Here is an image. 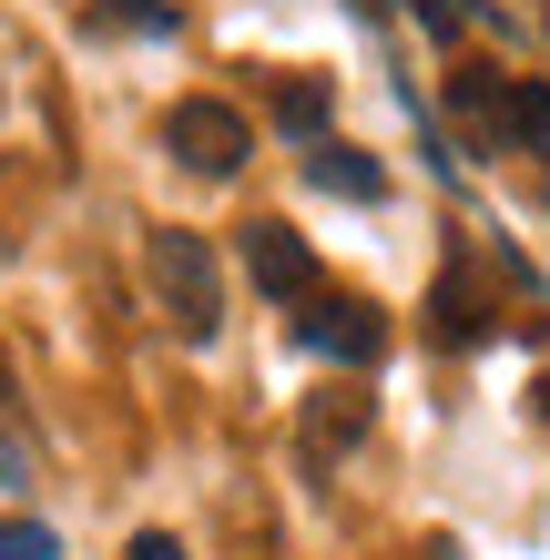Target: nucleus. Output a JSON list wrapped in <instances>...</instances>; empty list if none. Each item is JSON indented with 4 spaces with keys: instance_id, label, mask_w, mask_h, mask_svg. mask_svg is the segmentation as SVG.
Segmentation results:
<instances>
[{
    "instance_id": "f257e3e1",
    "label": "nucleus",
    "mask_w": 550,
    "mask_h": 560,
    "mask_svg": "<svg viewBox=\"0 0 550 560\" xmlns=\"http://www.w3.org/2000/svg\"><path fill=\"white\" fill-rule=\"evenodd\" d=\"M153 295L174 306L184 347H214V337H224V276H214V245H204V235H184V224L153 235Z\"/></svg>"
},
{
    "instance_id": "f03ea898",
    "label": "nucleus",
    "mask_w": 550,
    "mask_h": 560,
    "mask_svg": "<svg viewBox=\"0 0 550 560\" xmlns=\"http://www.w3.org/2000/svg\"><path fill=\"white\" fill-rule=\"evenodd\" d=\"M164 153H184V174L224 184V174L255 153V133H245L235 103H174V113H164Z\"/></svg>"
},
{
    "instance_id": "7ed1b4c3",
    "label": "nucleus",
    "mask_w": 550,
    "mask_h": 560,
    "mask_svg": "<svg viewBox=\"0 0 550 560\" xmlns=\"http://www.w3.org/2000/svg\"><path fill=\"white\" fill-rule=\"evenodd\" d=\"M245 276H255V295H316V255H306V235L296 224H276V214H255L245 224Z\"/></svg>"
},
{
    "instance_id": "20e7f679",
    "label": "nucleus",
    "mask_w": 550,
    "mask_h": 560,
    "mask_svg": "<svg viewBox=\"0 0 550 560\" xmlns=\"http://www.w3.org/2000/svg\"><path fill=\"white\" fill-rule=\"evenodd\" d=\"M296 337H306L316 357H337V368H377L387 326H377V306H367V295H316V316L296 326Z\"/></svg>"
},
{
    "instance_id": "39448f33",
    "label": "nucleus",
    "mask_w": 550,
    "mask_h": 560,
    "mask_svg": "<svg viewBox=\"0 0 550 560\" xmlns=\"http://www.w3.org/2000/svg\"><path fill=\"white\" fill-rule=\"evenodd\" d=\"M367 398H358V387H327V398H316L306 408V428H296V439H306V458H347V448H358L367 439Z\"/></svg>"
},
{
    "instance_id": "423d86ee",
    "label": "nucleus",
    "mask_w": 550,
    "mask_h": 560,
    "mask_svg": "<svg viewBox=\"0 0 550 560\" xmlns=\"http://www.w3.org/2000/svg\"><path fill=\"white\" fill-rule=\"evenodd\" d=\"M306 184H316V194H347V205H377V194H387V174H377L358 143H316V153H306Z\"/></svg>"
},
{
    "instance_id": "0eeeda50",
    "label": "nucleus",
    "mask_w": 550,
    "mask_h": 560,
    "mask_svg": "<svg viewBox=\"0 0 550 560\" xmlns=\"http://www.w3.org/2000/svg\"><path fill=\"white\" fill-rule=\"evenodd\" d=\"M429 326H438L448 347H479V337H490V306H479V285H469L459 266L438 276V295H429Z\"/></svg>"
},
{
    "instance_id": "6e6552de",
    "label": "nucleus",
    "mask_w": 550,
    "mask_h": 560,
    "mask_svg": "<svg viewBox=\"0 0 550 560\" xmlns=\"http://www.w3.org/2000/svg\"><path fill=\"white\" fill-rule=\"evenodd\" d=\"M500 153H550V82H510V122Z\"/></svg>"
},
{
    "instance_id": "1a4fd4ad",
    "label": "nucleus",
    "mask_w": 550,
    "mask_h": 560,
    "mask_svg": "<svg viewBox=\"0 0 550 560\" xmlns=\"http://www.w3.org/2000/svg\"><path fill=\"white\" fill-rule=\"evenodd\" d=\"M448 103H459L479 133L500 143V122H510V82H500V72H448Z\"/></svg>"
},
{
    "instance_id": "9d476101",
    "label": "nucleus",
    "mask_w": 550,
    "mask_h": 560,
    "mask_svg": "<svg viewBox=\"0 0 550 560\" xmlns=\"http://www.w3.org/2000/svg\"><path fill=\"white\" fill-rule=\"evenodd\" d=\"M276 133H296L306 153L327 143V82H285V92H276Z\"/></svg>"
},
{
    "instance_id": "9b49d317",
    "label": "nucleus",
    "mask_w": 550,
    "mask_h": 560,
    "mask_svg": "<svg viewBox=\"0 0 550 560\" xmlns=\"http://www.w3.org/2000/svg\"><path fill=\"white\" fill-rule=\"evenodd\" d=\"M0 560H61V540L42 520H0Z\"/></svg>"
},
{
    "instance_id": "f8f14e48",
    "label": "nucleus",
    "mask_w": 550,
    "mask_h": 560,
    "mask_svg": "<svg viewBox=\"0 0 550 560\" xmlns=\"http://www.w3.org/2000/svg\"><path fill=\"white\" fill-rule=\"evenodd\" d=\"M408 11H418L429 42H459V31H469V0H408Z\"/></svg>"
},
{
    "instance_id": "ddd939ff",
    "label": "nucleus",
    "mask_w": 550,
    "mask_h": 560,
    "mask_svg": "<svg viewBox=\"0 0 550 560\" xmlns=\"http://www.w3.org/2000/svg\"><path fill=\"white\" fill-rule=\"evenodd\" d=\"M113 21H122V31H174L164 0H113Z\"/></svg>"
},
{
    "instance_id": "4468645a",
    "label": "nucleus",
    "mask_w": 550,
    "mask_h": 560,
    "mask_svg": "<svg viewBox=\"0 0 550 560\" xmlns=\"http://www.w3.org/2000/svg\"><path fill=\"white\" fill-rule=\"evenodd\" d=\"M0 479H11V489H21V479H31V448H21V439H11V428H0Z\"/></svg>"
},
{
    "instance_id": "2eb2a0df",
    "label": "nucleus",
    "mask_w": 550,
    "mask_h": 560,
    "mask_svg": "<svg viewBox=\"0 0 550 560\" xmlns=\"http://www.w3.org/2000/svg\"><path fill=\"white\" fill-rule=\"evenodd\" d=\"M133 560H184V550H174V530H143V540H133Z\"/></svg>"
},
{
    "instance_id": "dca6fc26",
    "label": "nucleus",
    "mask_w": 550,
    "mask_h": 560,
    "mask_svg": "<svg viewBox=\"0 0 550 560\" xmlns=\"http://www.w3.org/2000/svg\"><path fill=\"white\" fill-rule=\"evenodd\" d=\"M540 418H550V377H540Z\"/></svg>"
},
{
    "instance_id": "f3484780",
    "label": "nucleus",
    "mask_w": 550,
    "mask_h": 560,
    "mask_svg": "<svg viewBox=\"0 0 550 560\" xmlns=\"http://www.w3.org/2000/svg\"><path fill=\"white\" fill-rule=\"evenodd\" d=\"M358 11H377V0H358Z\"/></svg>"
}]
</instances>
